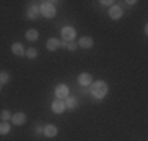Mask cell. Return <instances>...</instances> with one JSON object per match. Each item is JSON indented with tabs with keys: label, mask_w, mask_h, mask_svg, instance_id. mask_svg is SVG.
I'll return each mask as SVG.
<instances>
[{
	"label": "cell",
	"mask_w": 148,
	"mask_h": 141,
	"mask_svg": "<svg viewBox=\"0 0 148 141\" xmlns=\"http://www.w3.org/2000/svg\"><path fill=\"white\" fill-rule=\"evenodd\" d=\"M90 93L95 99H104L107 94V83L104 80H98L90 85Z\"/></svg>",
	"instance_id": "1"
},
{
	"label": "cell",
	"mask_w": 148,
	"mask_h": 141,
	"mask_svg": "<svg viewBox=\"0 0 148 141\" xmlns=\"http://www.w3.org/2000/svg\"><path fill=\"white\" fill-rule=\"evenodd\" d=\"M40 11H41V14H43L44 17H47V19H52V17H55V13H57V9H55V6H54V2H43V5H41Z\"/></svg>",
	"instance_id": "2"
},
{
	"label": "cell",
	"mask_w": 148,
	"mask_h": 141,
	"mask_svg": "<svg viewBox=\"0 0 148 141\" xmlns=\"http://www.w3.org/2000/svg\"><path fill=\"white\" fill-rule=\"evenodd\" d=\"M55 96H57V99H60V100H65V99L69 96V88L63 83L58 85V86L55 88Z\"/></svg>",
	"instance_id": "3"
},
{
	"label": "cell",
	"mask_w": 148,
	"mask_h": 141,
	"mask_svg": "<svg viewBox=\"0 0 148 141\" xmlns=\"http://www.w3.org/2000/svg\"><path fill=\"white\" fill-rule=\"evenodd\" d=\"M62 36H63V39H65L66 42L73 41L74 38H76V28H73V27H63L62 28Z\"/></svg>",
	"instance_id": "4"
},
{
	"label": "cell",
	"mask_w": 148,
	"mask_h": 141,
	"mask_svg": "<svg viewBox=\"0 0 148 141\" xmlns=\"http://www.w3.org/2000/svg\"><path fill=\"white\" fill-rule=\"evenodd\" d=\"M77 80H79V85H82V86H90V85L93 83V77H91V74H88V72H82Z\"/></svg>",
	"instance_id": "5"
},
{
	"label": "cell",
	"mask_w": 148,
	"mask_h": 141,
	"mask_svg": "<svg viewBox=\"0 0 148 141\" xmlns=\"http://www.w3.org/2000/svg\"><path fill=\"white\" fill-rule=\"evenodd\" d=\"M11 121L14 125H24L27 122V116H25V113H14L11 116Z\"/></svg>",
	"instance_id": "6"
},
{
	"label": "cell",
	"mask_w": 148,
	"mask_h": 141,
	"mask_svg": "<svg viewBox=\"0 0 148 141\" xmlns=\"http://www.w3.org/2000/svg\"><path fill=\"white\" fill-rule=\"evenodd\" d=\"M109 16H110V19H114V20H118L120 17L123 16V9H121V6H118V5H114L110 9H109Z\"/></svg>",
	"instance_id": "7"
},
{
	"label": "cell",
	"mask_w": 148,
	"mask_h": 141,
	"mask_svg": "<svg viewBox=\"0 0 148 141\" xmlns=\"http://www.w3.org/2000/svg\"><path fill=\"white\" fill-rule=\"evenodd\" d=\"M40 13L41 11H40V8H38V5H30L29 9H27V17H29L30 20H36Z\"/></svg>",
	"instance_id": "8"
},
{
	"label": "cell",
	"mask_w": 148,
	"mask_h": 141,
	"mask_svg": "<svg viewBox=\"0 0 148 141\" xmlns=\"http://www.w3.org/2000/svg\"><path fill=\"white\" fill-rule=\"evenodd\" d=\"M11 52L17 56H25V49H24V45L21 42H14L11 45Z\"/></svg>",
	"instance_id": "9"
},
{
	"label": "cell",
	"mask_w": 148,
	"mask_h": 141,
	"mask_svg": "<svg viewBox=\"0 0 148 141\" xmlns=\"http://www.w3.org/2000/svg\"><path fill=\"white\" fill-rule=\"evenodd\" d=\"M58 47H60V41L55 39V38H49L47 42H46V49L51 50V52H55Z\"/></svg>",
	"instance_id": "10"
},
{
	"label": "cell",
	"mask_w": 148,
	"mask_h": 141,
	"mask_svg": "<svg viewBox=\"0 0 148 141\" xmlns=\"http://www.w3.org/2000/svg\"><path fill=\"white\" fill-rule=\"evenodd\" d=\"M77 45L82 47V49H90V47H93V39H91L90 36H84V38H80V39H79Z\"/></svg>",
	"instance_id": "11"
},
{
	"label": "cell",
	"mask_w": 148,
	"mask_h": 141,
	"mask_svg": "<svg viewBox=\"0 0 148 141\" xmlns=\"http://www.w3.org/2000/svg\"><path fill=\"white\" fill-rule=\"evenodd\" d=\"M65 110H66V107H65V102L63 100L57 99L55 102H52V111L54 113H63Z\"/></svg>",
	"instance_id": "12"
},
{
	"label": "cell",
	"mask_w": 148,
	"mask_h": 141,
	"mask_svg": "<svg viewBox=\"0 0 148 141\" xmlns=\"http://www.w3.org/2000/svg\"><path fill=\"white\" fill-rule=\"evenodd\" d=\"M57 132H58V130H57V127H55V125H52V124L46 125L44 129H43V133H44L46 136H47V138H54V136L57 135Z\"/></svg>",
	"instance_id": "13"
},
{
	"label": "cell",
	"mask_w": 148,
	"mask_h": 141,
	"mask_svg": "<svg viewBox=\"0 0 148 141\" xmlns=\"http://www.w3.org/2000/svg\"><path fill=\"white\" fill-rule=\"evenodd\" d=\"M63 102H65L66 110H74V108L77 107V99H76V97H73V96H68Z\"/></svg>",
	"instance_id": "14"
},
{
	"label": "cell",
	"mask_w": 148,
	"mask_h": 141,
	"mask_svg": "<svg viewBox=\"0 0 148 141\" xmlns=\"http://www.w3.org/2000/svg\"><path fill=\"white\" fill-rule=\"evenodd\" d=\"M38 36H40V33H38V30H35V28H32V30H27L25 31V39L33 42L38 39Z\"/></svg>",
	"instance_id": "15"
},
{
	"label": "cell",
	"mask_w": 148,
	"mask_h": 141,
	"mask_svg": "<svg viewBox=\"0 0 148 141\" xmlns=\"http://www.w3.org/2000/svg\"><path fill=\"white\" fill-rule=\"evenodd\" d=\"M11 132V125H10V122H0V135H8V133Z\"/></svg>",
	"instance_id": "16"
},
{
	"label": "cell",
	"mask_w": 148,
	"mask_h": 141,
	"mask_svg": "<svg viewBox=\"0 0 148 141\" xmlns=\"http://www.w3.org/2000/svg\"><path fill=\"white\" fill-rule=\"evenodd\" d=\"M25 56H27L29 60H35V58L38 56V50H36V49H33V47L27 49V50H25Z\"/></svg>",
	"instance_id": "17"
},
{
	"label": "cell",
	"mask_w": 148,
	"mask_h": 141,
	"mask_svg": "<svg viewBox=\"0 0 148 141\" xmlns=\"http://www.w3.org/2000/svg\"><path fill=\"white\" fill-rule=\"evenodd\" d=\"M10 82V74L6 70H0V85H6Z\"/></svg>",
	"instance_id": "18"
},
{
	"label": "cell",
	"mask_w": 148,
	"mask_h": 141,
	"mask_svg": "<svg viewBox=\"0 0 148 141\" xmlns=\"http://www.w3.org/2000/svg\"><path fill=\"white\" fill-rule=\"evenodd\" d=\"M11 111H8V110H2V113H0V118H2V121L3 122H8L10 119H11Z\"/></svg>",
	"instance_id": "19"
},
{
	"label": "cell",
	"mask_w": 148,
	"mask_h": 141,
	"mask_svg": "<svg viewBox=\"0 0 148 141\" xmlns=\"http://www.w3.org/2000/svg\"><path fill=\"white\" fill-rule=\"evenodd\" d=\"M66 49H68V50H76L77 49V44L74 41H68V44H66Z\"/></svg>",
	"instance_id": "20"
},
{
	"label": "cell",
	"mask_w": 148,
	"mask_h": 141,
	"mask_svg": "<svg viewBox=\"0 0 148 141\" xmlns=\"http://www.w3.org/2000/svg\"><path fill=\"white\" fill-rule=\"evenodd\" d=\"M101 3H103V5H106V6H109V5H112L114 2H112V0H103Z\"/></svg>",
	"instance_id": "21"
},
{
	"label": "cell",
	"mask_w": 148,
	"mask_h": 141,
	"mask_svg": "<svg viewBox=\"0 0 148 141\" xmlns=\"http://www.w3.org/2000/svg\"><path fill=\"white\" fill-rule=\"evenodd\" d=\"M43 129H44V127H41V125H36V133H43Z\"/></svg>",
	"instance_id": "22"
},
{
	"label": "cell",
	"mask_w": 148,
	"mask_h": 141,
	"mask_svg": "<svg viewBox=\"0 0 148 141\" xmlns=\"http://www.w3.org/2000/svg\"><path fill=\"white\" fill-rule=\"evenodd\" d=\"M66 44H68L66 41H60V47H66Z\"/></svg>",
	"instance_id": "23"
},
{
	"label": "cell",
	"mask_w": 148,
	"mask_h": 141,
	"mask_svg": "<svg viewBox=\"0 0 148 141\" xmlns=\"http://www.w3.org/2000/svg\"><path fill=\"white\" fill-rule=\"evenodd\" d=\"M126 3H128V5H134V3H137V2L136 0H129V2H126Z\"/></svg>",
	"instance_id": "24"
},
{
	"label": "cell",
	"mask_w": 148,
	"mask_h": 141,
	"mask_svg": "<svg viewBox=\"0 0 148 141\" xmlns=\"http://www.w3.org/2000/svg\"><path fill=\"white\" fill-rule=\"evenodd\" d=\"M0 91H2V85H0Z\"/></svg>",
	"instance_id": "25"
}]
</instances>
